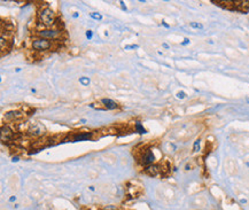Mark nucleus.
I'll return each mask as SVG.
<instances>
[{"label": "nucleus", "mask_w": 249, "mask_h": 210, "mask_svg": "<svg viewBox=\"0 0 249 210\" xmlns=\"http://www.w3.org/2000/svg\"><path fill=\"white\" fill-rule=\"evenodd\" d=\"M101 103L104 106L106 109L112 110V109H116L117 108V103L115 102V101L110 100V99H102V100H101Z\"/></svg>", "instance_id": "8"}, {"label": "nucleus", "mask_w": 249, "mask_h": 210, "mask_svg": "<svg viewBox=\"0 0 249 210\" xmlns=\"http://www.w3.org/2000/svg\"><path fill=\"white\" fill-rule=\"evenodd\" d=\"M160 171V166L157 164H150L145 169V174H147L148 176H156Z\"/></svg>", "instance_id": "7"}, {"label": "nucleus", "mask_w": 249, "mask_h": 210, "mask_svg": "<svg viewBox=\"0 0 249 210\" xmlns=\"http://www.w3.org/2000/svg\"><path fill=\"white\" fill-rule=\"evenodd\" d=\"M38 20L45 27H51L55 23V14L51 8H43L38 13Z\"/></svg>", "instance_id": "1"}, {"label": "nucleus", "mask_w": 249, "mask_h": 210, "mask_svg": "<svg viewBox=\"0 0 249 210\" xmlns=\"http://www.w3.org/2000/svg\"><path fill=\"white\" fill-rule=\"evenodd\" d=\"M52 47V43L44 38H38L32 41V48L36 51H46Z\"/></svg>", "instance_id": "2"}, {"label": "nucleus", "mask_w": 249, "mask_h": 210, "mask_svg": "<svg viewBox=\"0 0 249 210\" xmlns=\"http://www.w3.org/2000/svg\"><path fill=\"white\" fill-rule=\"evenodd\" d=\"M24 117V114L20 113V111H9L5 115V118L7 121H14V120H20V118Z\"/></svg>", "instance_id": "6"}, {"label": "nucleus", "mask_w": 249, "mask_h": 210, "mask_svg": "<svg viewBox=\"0 0 249 210\" xmlns=\"http://www.w3.org/2000/svg\"><path fill=\"white\" fill-rule=\"evenodd\" d=\"M136 130L138 131V132H139V133H141V134L146 133V130H145L144 128L141 126V124L139 123V122H138V123H136Z\"/></svg>", "instance_id": "11"}, {"label": "nucleus", "mask_w": 249, "mask_h": 210, "mask_svg": "<svg viewBox=\"0 0 249 210\" xmlns=\"http://www.w3.org/2000/svg\"><path fill=\"white\" fill-rule=\"evenodd\" d=\"M247 102L249 103V98H247Z\"/></svg>", "instance_id": "22"}, {"label": "nucleus", "mask_w": 249, "mask_h": 210, "mask_svg": "<svg viewBox=\"0 0 249 210\" xmlns=\"http://www.w3.org/2000/svg\"><path fill=\"white\" fill-rule=\"evenodd\" d=\"M200 142H201L200 139H197L196 141L194 142V145H193V150L194 152H199V149H200Z\"/></svg>", "instance_id": "12"}, {"label": "nucleus", "mask_w": 249, "mask_h": 210, "mask_svg": "<svg viewBox=\"0 0 249 210\" xmlns=\"http://www.w3.org/2000/svg\"><path fill=\"white\" fill-rule=\"evenodd\" d=\"M177 97L179 98V99H184V98L186 97V93H185V92H178Z\"/></svg>", "instance_id": "16"}, {"label": "nucleus", "mask_w": 249, "mask_h": 210, "mask_svg": "<svg viewBox=\"0 0 249 210\" xmlns=\"http://www.w3.org/2000/svg\"><path fill=\"white\" fill-rule=\"evenodd\" d=\"M37 35L40 37V38H44V39H54L56 37L59 36V30H55V29H46V30H41V31H38Z\"/></svg>", "instance_id": "3"}, {"label": "nucleus", "mask_w": 249, "mask_h": 210, "mask_svg": "<svg viewBox=\"0 0 249 210\" xmlns=\"http://www.w3.org/2000/svg\"><path fill=\"white\" fill-rule=\"evenodd\" d=\"M43 131H44V126H41L38 123L35 124V125H32L31 129L29 130V132L31 134H33V136H40L41 133H44Z\"/></svg>", "instance_id": "9"}, {"label": "nucleus", "mask_w": 249, "mask_h": 210, "mask_svg": "<svg viewBox=\"0 0 249 210\" xmlns=\"http://www.w3.org/2000/svg\"><path fill=\"white\" fill-rule=\"evenodd\" d=\"M91 137H92V132H86V133L77 134L74 140H75V141H78V140H85V139H90Z\"/></svg>", "instance_id": "10"}, {"label": "nucleus", "mask_w": 249, "mask_h": 210, "mask_svg": "<svg viewBox=\"0 0 249 210\" xmlns=\"http://www.w3.org/2000/svg\"><path fill=\"white\" fill-rule=\"evenodd\" d=\"M92 36H93V33H92V31H91V30L86 31V37H87V38H90V39H91V38H92Z\"/></svg>", "instance_id": "17"}, {"label": "nucleus", "mask_w": 249, "mask_h": 210, "mask_svg": "<svg viewBox=\"0 0 249 210\" xmlns=\"http://www.w3.org/2000/svg\"><path fill=\"white\" fill-rule=\"evenodd\" d=\"M163 47H164V48H167V49L169 48V46H168V45H167V44H163Z\"/></svg>", "instance_id": "19"}, {"label": "nucleus", "mask_w": 249, "mask_h": 210, "mask_svg": "<svg viewBox=\"0 0 249 210\" xmlns=\"http://www.w3.org/2000/svg\"><path fill=\"white\" fill-rule=\"evenodd\" d=\"M14 138V132H13L12 130L9 129L7 125H2L1 126V140L2 141H8V140H11Z\"/></svg>", "instance_id": "5"}, {"label": "nucleus", "mask_w": 249, "mask_h": 210, "mask_svg": "<svg viewBox=\"0 0 249 210\" xmlns=\"http://www.w3.org/2000/svg\"><path fill=\"white\" fill-rule=\"evenodd\" d=\"M163 25H164L165 28H169V25H168V24H167V23H164V22H163Z\"/></svg>", "instance_id": "20"}, {"label": "nucleus", "mask_w": 249, "mask_h": 210, "mask_svg": "<svg viewBox=\"0 0 249 210\" xmlns=\"http://www.w3.org/2000/svg\"><path fill=\"white\" fill-rule=\"evenodd\" d=\"M246 166H248V168H249V162H246Z\"/></svg>", "instance_id": "21"}, {"label": "nucleus", "mask_w": 249, "mask_h": 210, "mask_svg": "<svg viewBox=\"0 0 249 210\" xmlns=\"http://www.w3.org/2000/svg\"><path fill=\"white\" fill-rule=\"evenodd\" d=\"M154 161H155V156L150 150H146L144 155L141 156V163L145 166H150L154 163Z\"/></svg>", "instance_id": "4"}, {"label": "nucleus", "mask_w": 249, "mask_h": 210, "mask_svg": "<svg viewBox=\"0 0 249 210\" xmlns=\"http://www.w3.org/2000/svg\"><path fill=\"white\" fill-rule=\"evenodd\" d=\"M91 17H93L94 20H102V16H101L99 13H91Z\"/></svg>", "instance_id": "14"}, {"label": "nucleus", "mask_w": 249, "mask_h": 210, "mask_svg": "<svg viewBox=\"0 0 249 210\" xmlns=\"http://www.w3.org/2000/svg\"><path fill=\"white\" fill-rule=\"evenodd\" d=\"M191 27H192L193 29H202L203 28V25L201 24V23H197V22H191Z\"/></svg>", "instance_id": "13"}, {"label": "nucleus", "mask_w": 249, "mask_h": 210, "mask_svg": "<svg viewBox=\"0 0 249 210\" xmlns=\"http://www.w3.org/2000/svg\"><path fill=\"white\" fill-rule=\"evenodd\" d=\"M79 82L82 83L83 85H87L88 83H90V79H87V78H85V77H82L79 79Z\"/></svg>", "instance_id": "15"}, {"label": "nucleus", "mask_w": 249, "mask_h": 210, "mask_svg": "<svg viewBox=\"0 0 249 210\" xmlns=\"http://www.w3.org/2000/svg\"><path fill=\"white\" fill-rule=\"evenodd\" d=\"M189 43V39H187V38H186V39H185V41H183V43H181V45H187Z\"/></svg>", "instance_id": "18"}]
</instances>
